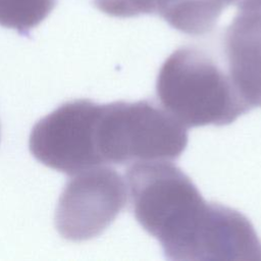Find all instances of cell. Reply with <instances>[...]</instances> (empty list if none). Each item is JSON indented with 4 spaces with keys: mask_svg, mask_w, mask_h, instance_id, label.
Here are the masks:
<instances>
[{
    "mask_svg": "<svg viewBox=\"0 0 261 261\" xmlns=\"http://www.w3.org/2000/svg\"><path fill=\"white\" fill-rule=\"evenodd\" d=\"M124 179L134 216L158 240L166 259H209L226 206L205 201L169 161L133 163Z\"/></svg>",
    "mask_w": 261,
    "mask_h": 261,
    "instance_id": "6da1fadb",
    "label": "cell"
},
{
    "mask_svg": "<svg viewBox=\"0 0 261 261\" xmlns=\"http://www.w3.org/2000/svg\"><path fill=\"white\" fill-rule=\"evenodd\" d=\"M187 144V127L153 101L101 104L98 151L103 165L175 160Z\"/></svg>",
    "mask_w": 261,
    "mask_h": 261,
    "instance_id": "3957f363",
    "label": "cell"
},
{
    "mask_svg": "<svg viewBox=\"0 0 261 261\" xmlns=\"http://www.w3.org/2000/svg\"><path fill=\"white\" fill-rule=\"evenodd\" d=\"M156 93L185 127L226 125L252 109L226 68L195 47L178 48L168 56L158 72Z\"/></svg>",
    "mask_w": 261,
    "mask_h": 261,
    "instance_id": "7a4b0ae2",
    "label": "cell"
},
{
    "mask_svg": "<svg viewBox=\"0 0 261 261\" xmlns=\"http://www.w3.org/2000/svg\"><path fill=\"white\" fill-rule=\"evenodd\" d=\"M126 201L125 179L114 168L87 169L65 185L56 209V228L68 241L93 239L114 221Z\"/></svg>",
    "mask_w": 261,
    "mask_h": 261,
    "instance_id": "5b68a950",
    "label": "cell"
},
{
    "mask_svg": "<svg viewBox=\"0 0 261 261\" xmlns=\"http://www.w3.org/2000/svg\"><path fill=\"white\" fill-rule=\"evenodd\" d=\"M226 70L245 101L261 106V7L239 10L224 35Z\"/></svg>",
    "mask_w": 261,
    "mask_h": 261,
    "instance_id": "8992f818",
    "label": "cell"
},
{
    "mask_svg": "<svg viewBox=\"0 0 261 261\" xmlns=\"http://www.w3.org/2000/svg\"><path fill=\"white\" fill-rule=\"evenodd\" d=\"M101 104L88 99L65 102L40 119L30 135V150L44 165L74 175L101 166L98 120Z\"/></svg>",
    "mask_w": 261,
    "mask_h": 261,
    "instance_id": "277c9868",
    "label": "cell"
},
{
    "mask_svg": "<svg viewBox=\"0 0 261 261\" xmlns=\"http://www.w3.org/2000/svg\"><path fill=\"white\" fill-rule=\"evenodd\" d=\"M55 0H0V24L27 34L50 13Z\"/></svg>",
    "mask_w": 261,
    "mask_h": 261,
    "instance_id": "ba28073f",
    "label": "cell"
},
{
    "mask_svg": "<svg viewBox=\"0 0 261 261\" xmlns=\"http://www.w3.org/2000/svg\"><path fill=\"white\" fill-rule=\"evenodd\" d=\"M234 6L239 10H247L261 7V0H236Z\"/></svg>",
    "mask_w": 261,
    "mask_h": 261,
    "instance_id": "30bf717a",
    "label": "cell"
},
{
    "mask_svg": "<svg viewBox=\"0 0 261 261\" xmlns=\"http://www.w3.org/2000/svg\"><path fill=\"white\" fill-rule=\"evenodd\" d=\"M236 0H163L158 15L173 29L192 36L211 32L223 9Z\"/></svg>",
    "mask_w": 261,
    "mask_h": 261,
    "instance_id": "52a82bcc",
    "label": "cell"
},
{
    "mask_svg": "<svg viewBox=\"0 0 261 261\" xmlns=\"http://www.w3.org/2000/svg\"><path fill=\"white\" fill-rule=\"evenodd\" d=\"M163 0H95L102 12L115 17H133L141 14H157Z\"/></svg>",
    "mask_w": 261,
    "mask_h": 261,
    "instance_id": "9c48e42d",
    "label": "cell"
}]
</instances>
